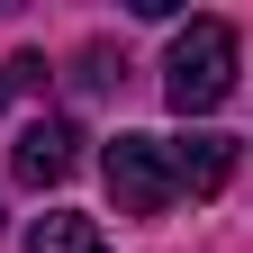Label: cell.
I'll return each mask as SVG.
<instances>
[{
	"label": "cell",
	"mask_w": 253,
	"mask_h": 253,
	"mask_svg": "<svg viewBox=\"0 0 253 253\" xmlns=\"http://www.w3.org/2000/svg\"><path fill=\"white\" fill-rule=\"evenodd\" d=\"M226 90H235V27L226 18H190L172 37V54H163V100L181 118H208Z\"/></svg>",
	"instance_id": "1"
},
{
	"label": "cell",
	"mask_w": 253,
	"mask_h": 253,
	"mask_svg": "<svg viewBox=\"0 0 253 253\" xmlns=\"http://www.w3.org/2000/svg\"><path fill=\"white\" fill-rule=\"evenodd\" d=\"M100 172H109V199L118 217H163L181 199V181H172V136H118L100 154Z\"/></svg>",
	"instance_id": "2"
},
{
	"label": "cell",
	"mask_w": 253,
	"mask_h": 253,
	"mask_svg": "<svg viewBox=\"0 0 253 253\" xmlns=\"http://www.w3.org/2000/svg\"><path fill=\"white\" fill-rule=\"evenodd\" d=\"M73 163H82V126H73V118H37V126L18 136V154H9V172H18L27 190H54Z\"/></svg>",
	"instance_id": "3"
},
{
	"label": "cell",
	"mask_w": 253,
	"mask_h": 253,
	"mask_svg": "<svg viewBox=\"0 0 253 253\" xmlns=\"http://www.w3.org/2000/svg\"><path fill=\"white\" fill-rule=\"evenodd\" d=\"M226 172H235V136H181L172 145V181L190 190V199H217Z\"/></svg>",
	"instance_id": "4"
},
{
	"label": "cell",
	"mask_w": 253,
	"mask_h": 253,
	"mask_svg": "<svg viewBox=\"0 0 253 253\" xmlns=\"http://www.w3.org/2000/svg\"><path fill=\"white\" fill-rule=\"evenodd\" d=\"M27 253H100V226H90V217H73V208H54V217H37V226H27Z\"/></svg>",
	"instance_id": "5"
},
{
	"label": "cell",
	"mask_w": 253,
	"mask_h": 253,
	"mask_svg": "<svg viewBox=\"0 0 253 253\" xmlns=\"http://www.w3.org/2000/svg\"><path fill=\"white\" fill-rule=\"evenodd\" d=\"M118 73H126V63H118V54H109V45H82V82H90V90H109V82H118Z\"/></svg>",
	"instance_id": "6"
},
{
	"label": "cell",
	"mask_w": 253,
	"mask_h": 253,
	"mask_svg": "<svg viewBox=\"0 0 253 253\" xmlns=\"http://www.w3.org/2000/svg\"><path fill=\"white\" fill-rule=\"evenodd\" d=\"M0 100H9V73H0Z\"/></svg>",
	"instance_id": "7"
}]
</instances>
